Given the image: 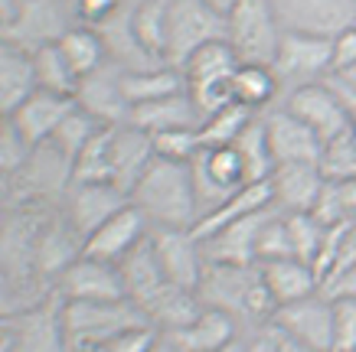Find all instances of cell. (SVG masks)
<instances>
[{
  "label": "cell",
  "instance_id": "obj_1",
  "mask_svg": "<svg viewBox=\"0 0 356 352\" xmlns=\"http://www.w3.org/2000/svg\"><path fill=\"white\" fill-rule=\"evenodd\" d=\"M131 203L147 215V222L154 228H193L200 222L190 163L154 157L147 173L131 190Z\"/></svg>",
  "mask_w": 356,
  "mask_h": 352
},
{
  "label": "cell",
  "instance_id": "obj_2",
  "mask_svg": "<svg viewBox=\"0 0 356 352\" xmlns=\"http://www.w3.org/2000/svg\"><path fill=\"white\" fill-rule=\"evenodd\" d=\"M200 300L203 307H216L236 320H265L275 317V300H271L259 265H206V274L200 280Z\"/></svg>",
  "mask_w": 356,
  "mask_h": 352
},
{
  "label": "cell",
  "instance_id": "obj_3",
  "mask_svg": "<svg viewBox=\"0 0 356 352\" xmlns=\"http://www.w3.org/2000/svg\"><path fill=\"white\" fill-rule=\"evenodd\" d=\"M63 300V297H59ZM138 326H151L131 300H63V330L69 352H95L115 336Z\"/></svg>",
  "mask_w": 356,
  "mask_h": 352
},
{
  "label": "cell",
  "instance_id": "obj_4",
  "mask_svg": "<svg viewBox=\"0 0 356 352\" xmlns=\"http://www.w3.org/2000/svg\"><path fill=\"white\" fill-rule=\"evenodd\" d=\"M72 186V160L56 144L30 147L20 170L7 180V199L10 203H36L59 206Z\"/></svg>",
  "mask_w": 356,
  "mask_h": 352
},
{
  "label": "cell",
  "instance_id": "obj_5",
  "mask_svg": "<svg viewBox=\"0 0 356 352\" xmlns=\"http://www.w3.org/2000/svg\"><path fill=\"white\" fill-rule=\"evenodd\" d=\"M281 26L271 0H238L226 17V40L242 65H271L281 43Z\"/></svg>",
  "mask_w": 356,
  "mask_h": 352
},
{
  "label": "cell",
  "instance_id": "obj_6",
  "mask_svg": "<svg viewBox=\"0 0 356 352\" xmlns=\"http://www.w3.org/2000/svg\"><path fill=\"white\" fill-rule=\"evenodd\" d=\"M271 69L278 75L281 88H288V92L298 85L324 82L337 69V40L334 36H317V33L284 30Z\"/></svg>",
  "mask_w": 356,
  "mask_h": 352
},
{
  "label": "cell",
  "instance_id": "obj_7",
  "mask_svg": "<svg viewBox=\"0 0 356 352\" xmlns=\"http://www.w3.org/2000/svg\"><path fill=\"white\" fill-rule=\"evenodd\" d=\"M72 26H76L72 0H20L13 20L0 30V36L36 53L43 46L59 43Z\"/></svg>",
  "mask_w": 356,
  "mask_h": 352
},
{
  "label": "cell",
  "instance_id": "obj_8",
  "mask_svg": "<svg viewBox=\"0 0 356 352\" xmlns=\"http://www.w3.org/2000/svg\"><path fill=\"white\" fill-rule=\"evenodd\" d=\"M86 255V238L76 232V225L65 219V212L56 206L49 219H46L40 242H36V255H33V278L36 284L53 294L56 280L63 278L79 258Z\"/></svg>",
  "mask_w": 356,
  "mask_h": 352
},
{
  "label": "cell",
  "instance_id": "obj_9",
  "mask_svg": "<svg viewBox=\"0 0 356 352\" xmlns=\"http://www.w3.org/2000/svg\"><path fill=\"white\" fill-rule=\"evenodd\" d=\"M284 111H291L298 121H304L317 137L330 144V140L343 137L353 131V117L346 111V105L340 101V95L334 92L330 82H311V85H298L284 95Z\"/></svg>",
  "mask_w": 356,
  "mask_h": 352
},
{
  "label": "cell",
  "instance_id": "obj_10",
  "mask_svg": "<svg viewBox=\"0 0 356 352\" xmlns=\"http://www.w3.org/2000/svg\"><path fill=\"white\" fill-rule=\"evenodd\" d=\"M170 7V46L167 62L184 65L186 56L203 43L226 40V17H219L203 0H167Z\"/></svg>",
  "mask_w": 356,
  "mask_h": 352
},
{
  "label": "cell",
  "instance_id": "obj_11",
  "mask_svg": "<svg viewBox=\"0 0 356 352\" xmlns=\"http://www.w3.org/2000/svg\"><path fill=\"white\" fill-rule=\"evenodd\" d=\"M271 326L307 349L334 352V300L327 290H321L307 300L278 307L271 317Z\"/></svg>",
  "mask_w": 356,
  "mask_h": 352
},
{
  "label": "cell",
  "instance_id": "obj_12",
  "mask_svg": "<svg viewBox=\"0 0 356 352\" xmlns=\"http://www.w3.org/2000/svg\"><path fill=\"white\" fill-rule=\"evenodd\" d=\"M7 330H10L13 352H69L63 330V300L56 294L10 317Z\"/></svg>",
  "mask_w": 356,
  "mask_h": 352
},
{
  "label": "cell",
  "instance_id": "obj_13",
  "mask_svg": "<svg viewBox=\"0 0 356 352\" xmlns=\"http://www.w3.org/2000/svg\"><path fill=\"white\" fill-rule=\"evenodd\" d=\"M284 30L340 36L356 26V0H271Z\"/></svg>",
  "mask_w": 356,
  "mask_h": 352
},
{
  "label": "cell",
  "instance_id": "obj_14",
  "mask_svg": "<svg viewBox=\"0 0 356 352\" xmlns=\"http://www.w3.org/2000/svg\"><path fill=\"white\" fill-rule=\"evenodd\" d=\"M151 245L163 267V278L180 287L200 290V280L206 274V255L193 228H151Z\"/></svg>",
  "mask_w": 356,
  "mask_h": 352
},
{
  "label": "cell",
  "instance_id": "obj_15",
  "mask_svg": "<svg viewBox=\"0 0 356 352\" xmlns=\"http://www.w3.org/2000/svg\"><path fill=\"white\" fill-rule=\"evenodd\" d=\"M131 203V196L118 190L115 183H72L59 209L65 219L76 225V232L88 242V235H95L102 225L108 222L115 212H121Z\"/></svg>",
  "mask_w": 356,
  "mask_h": 352
},
{
  "label": "cell",
  "instance_id": "obj_16",
  "mask_svg": "<svg viewBox=\"0 0 356 352\" xmlns=\"http://www.w3.org/2000/svg\"><path fill=\"white\" fill-rule=\"evenodd\" d=\"M261 121H265V134H268V150L275 167H281V163H321L327 144L304 121H298L291 111L275 108L268 115H261Z\"/></svg>",
  "mask_w": 356,
  "mask_h": 352
},
{
  "label": "cell",
  "instance_id": "obj_17",
  "mask_svg": "<svg viewBox=\"0 0 356 352\" xmlns=\"http://www.w3.org/2000/svg\"><path fill=\"white\" fill-rule=\"evenodd\" d=\"M53 294L63 300H92V303L128 300L124 297V280H121L118 265H108V261H98V258H88V255H82L63 278L56 280Z\"/></svg>",
  "mask_w": 356,
  "mask_h": 352
},
{
  "label": "cell",
  "instance_id": "obj_18",
  "mask_svg": "<svg viewBox=\"0 0 356 352\" xmlns=\"http://www.w3.org/2000/svg\"><path fill=\"white\" fill-rule=\"evenodd\" d=\"M76 105L102 121L105 128H121L131 121V101L121 92V65L108 62L86 75L76 88Z\"/></svg>",
  "mask_w": 356,
  "mask_h": 352
},
{
  "label": "cell",
  "instance_id": "obj_19",
  "mask_svg": "<svg viewBox=\"0 0 356 352\" xmlns=\"http://www.w3.org/2000/svg\"><path fill=\"white\" fill-rule=\"evenodd\" d=\"M324 170L321 163H281L268 176L271 206L278 212H314V206L324 192Z\"/></svg>",
  "mask_w": 356,
  "mask_h": 352
},
{
  "label": "cell",
  "instance_id": "obj_20",
  "mask_svg": "<svg viewBox=\"0 0 356 352\" xmlns=\"http://www.w3.org/2000/svg\"><path fill=\"white\" fill-rule=\"evenodd\" d=\"M72 108H76V98L36 88L10 115V124L17 128V134L23 137L26 147H40V144H49V140H53V134L59 131V124L69 117Z\"/></svg>",
  "mask_w": 356,
  "mask_h": 352
},
{
  "label": "cell",
  "instance_id": "obj_21",
  "mask_svg": "<svg viewBox=\"0 0 356 352\" xmlns=\"http://www.w3.org/2000/svg\"><path fill=\"white\" fill-rule=\"evenodd\" d=\"M151 228L154 225L147 222V215L140 212L134 203H128L121 212L111 215L95 235H88L86 255L98 258V261H108V265H118L121 258L128 255V251H134L151 235Z\"/></svg>",
  "mask_w": 356,
  "mask_h": 352
},
{
  "label": "cell",
  "instance_id": "obj_22",
  "mask_svg": "<svg viewBox=\"0 0 356 352\" xmlns=\"http://www.w3.org/2000/svg\"><path fill=\"white\" fill-rule=\"evenodd\" d=\"M154 137L147 131H140L138 124H121L111 128V183L131 196V190L138 186V180L147 173L154 163Z\"/></svg>",
  "mask_w": 356,
  "mask_h": 352
},
{
  "label": "cell",
  "instance_id": "obj_23",
  "mask_svg": "<svg viewBox=\"0 0 356 352\" xmlns=\"http://www.w3.org/2000/svg\"><path fill=\"white\" fill-rule=\"evenodd\" d=\"M180 352H222L238 342V320L216 307H203L200 317L180 330L167 333Z\"/></svg>",
  "mask_w": 356,
  "mask_h": 352
},
{
  "label": "cell",
  "instance_id": "obj_24",
  "mask_svg": "<svg viewBox=\"0 0 356 352\" xmlns=\"http://www.w3.org/2000/svg\"><path fill=\"white\" fill-rule=\"evenodd\" d=\"M261 280L268 287L275 307H288V303H298V300H307L314 294H321V278L307 261H298V258H275V261H261L259 265Z\"/></svg>",
  "mask_w": 356,
  "mask_h": 352
},
{
  "label": "cell",
  "instance_id": "obj_25",
  "mask_svg": "<svg viewBox=\"0 0 356 352\" xmlns=\"http://www.w3.org/2000/svg\"><path fill=\"white\" fill-rule=\"evenodd\" d=\"M138 310L144 313V320L151 323L157 333H173V330H180V326H186L190 320L200 317L203 300H200L196 290L180 287V284L167 280V284L154 290Z\"/></svg>",
  "mask_w": 356,
  "mask_h": 352
},
{
  "label": "cell",
  "instance_id": "obj_26",
  "mask_svg": "<svg viewBox=\"0 0 356 352\" xmlns=\"http://www.w3.org/2000/svg\"><path fill=\"white\" fill-rule=\"evenodd\" d=\"M36 92L33 53L0 36V117H10Z\"/></svg>",
  "mask_w": 356,
  "mask_h": 352
},
{
  "label": "cell",
  "instance_id": "obj_27",
  "mask_svg": "<svg viewBox=\"0 0 356 352\" xmlns=\"http://www.w3.org/2000/svg\"><path fill=\"white\" fill-rule=\"evenodd\" d=\"M121 92L131 101V111L140 105H151L161 98H170L177 92H186V78L180 65L154 62L144 69H121Z\"/></svg>",
  "mask_w": 356,
  "mask_h": 352
},
{
  "label": "cell",
  "instance_id": "obj_28",
  "mask_svg": "<svg viewBox=\"0 0 356 352\" xmlns=\"http://www.w3.org/2000/svg\"><path fill=\"white\" fill-rule=\"evenodd\" d=\"M131 124H138V128L147 131V134L186 131V128L200 131L203 115H200V108H196L190 92H177V95H170V98H161V101L134 108V111H131Z\"/></svg>",
  "mask_w": 356,
  "mask_h": 352
},
{
  "label": "cell",
  "instance_id": "obj_29",
  "mask_svg": "<svg viewBox=\"0 0 356 352\" xmlns=\"http://www.w3.org/2000/svg\"><path fill=\"white\" fill-rule=\"evenodd\" d=\"M131 36L151 62H167V46H170L167 0H138L131 7Z\"/></svg>",
  "mask_w": 356,
  "mask_h": 352
},
{
  "label": "cell",
  "instance_id": "obj_30",
  "mask_svg": "<svg viewBox=\"0 0 356 352\" xmlns=\"http://www.w3.org/2000/svg\"><path fill=\"white\" fill-rule=\"evenodd\" d=\"M238 65L242 62H238L236 49L229 46V40H213V43H203L200 49H193L180 69H184L186 88H206L232 82Z\"/></svg>",
  "mask_w": 356,
  "mask_h": 352
},
{
  "label": "cell",
  "instance_id": "obj_31",
  "mask_svg": "<svg viewBox=\"0 0 356 352\" xmlns=\"http://www.w3.org/2000/svg\"><path fill=\"white\" fill-rule=\"evenodd\" d=\"M118 271H121V280H124V297H128L134 307H140L154 290L167 284L163 267H161V261H157V251H154V245H151V235H147L134 251H128V255L121 258Z\"/></svg>",
  "mask_w": 356,
  "mask_h": 352
},
{
  "label": "cell",
  "instance_id": "obj_32",
  "mask_svg": "<svg viewBox=\"0 0 356 352\" xmlns=\"http://www.w3.org/2000/svg\"><path fill=\"white\" fill-rule=\"evenodd\" d=\"M265 209H271V186H268V180L265 183H248V186H242L238 192H232L219 209L206 212L203 219L193 225V235L196 238H209V235L219 232V228H226V225L238 222V219H245V215L265 212Z\"/></svg>",
  "mask_w": 356,
  "mask_h": 352
},
{
  "label": "cell",
  "instance_id": "obj_33",
  "mask_svg": "<svg viewBox=\"0 0 356 352\" xmlns=\"http://www.w3.org/2000/svg\"><path fill=\"white\" fill-rule=\"evenodd\" d=\"M59 49L69 59V65L79 72V78H86V75L98 72L102 65H108V46L102 40V33L92 30V26H82V23H76L59 40Z\"/></svg>",
  "mask_w": 356,
  "mask_h": 352
},
{
  "label": "cell",
  "instance_id": "obj_34",
  "mask_svg": "<svg viewBox=\"0 0 356 352\" xmlns=\"http://www.w3.org/2000/svg\"><path fill=\"white\" fill-rule=\"evenodd\" d=\"M278 92L281 82L271 65H238L232 75V98L248 111H261L265 105H271Z\"/></svg>",
  "mask_w": 356,
  "mask_h": 352
},
{
  "label": "cell",
  "instance_id": "obj_35",
  "mask_svg": "<svg viewBox=\"0 0 356 352\" xmlns=\"http://www.w3.org/2000/svg\"><path fill=\"white\" fill-rule=\"evenodd\" d=\"M33 69H36V88L76 98V88L82 78H79V72L69 65V59H65L63 49H59V43L36 49V53H33Z\"/></svg>",
  "mask_w": 356,
  "mask_h": 352
},
{
  "label": "cell",
  "instance_id": "obj_36",
  "mask_svg": "<svg viewBox=\"0 0 356 352\" xmlns=\"http://www.w3.org/2000/svg\"><path fill=\"white\" fill-rule=\"evenodd\" d=\"M314 219L324 225V228L356 222V180L353 176L324 183V192H321V199L314 206Z\"/></svg>",
  "mask_w": 356,
  "mask_h": 352
},
{
  "label": "cell",
  "instance_id": "obj_37",
  "mask_svg": "<svg viewBox=\"0 0 356 352\" xmlns=\"http://www.w3.org/2000/svg\"><path fill=\"white\" fill-rule=\"evenodd\" d=\"M255 117H259V111H248L245 105L232 101V105H226L222 111H216V115H209L203 124H200V144H203V147H232L238 140V134H242Z\"/></svg>",
  "mask_w": 356,
  "mask_h": 352
},
{
  "label": "cell",
  "instance_id": "obj_38",
  "mask_svg": "<svg viewBox=\"0 0 356 352\" xmlns=\"http://www.w3.org/2000/svg\"><path fill=\"white\" fill-rule=\"evenodd\" d=\"M238 150V157L245 163V173H248V183H265L275 170V160H271V150H268V134H265V121L261 115L248 124L238 140L232 144Z\"/></svg>",
  "mask_w": 356,
  "mask_h": 352
},
{
  "label": "cell",
  "instance_id": "obj_39",
  "mask_svg": "<svg viewBox=\"0 0 356 352\" xmlns=\"http://www.w3.org/2000/svg\"><path fill=\"white\" fill-rule=\"evenodd\" d=\"M72 183H111V128H105L72 160Z\"/></svg>",
  "mask_w": 356,
  "mask_h": 352
},
{
  "label": "cell",
  "instance_id": "obj_40",
  "mask_svg": "<svg viewBox=\"0 0 356 352\" xmlns=\"http://www.w3.org/2000/svg\"><path fill=\"white\" fill-rule=\"evenodd\" d=\"M102 131H105V124H102V121H95L88 111H82V108L76 105L72 111H69V117L59 124V131L53 134V140H49V144H56V147L63 150L69 160H76L79 150H86V144H92Z\"/></svg>",
  "mask_w": 356,
  "mask_h": 352
},
{
  "label": "cell",
  "instance_id": "obj_41",
  "mask_svg": "<svg viewBox=\"0 0 356 352\" xmlns=\"http://www.w3.org/2000/svg\"><path fill=\"white\" fill-rule=\"evenodd\" d=\"M284 222H288V235H291V248H294V258L298 261H307L314 267L321 248H324V238H327V228L317 219L314 212H284Z\"/></svg>",
  "mask_w": 356,
  "mask_h": 352
},
{
  "label": "cell",
  "instance_id": "obj_42",
  "mask_svg": "<svg viewBox=\"0 0 356 352\" xmlns=\"http://www.w3.org/2000/svg\"><path fill=\"white\" fill-rule=\"evenodd\" d=\"M154 137V153L161 160H173V163H193L196 153L203 150L200 144V131L186 128V131H163V134H151Z\"/></svg>",
  "mask_w": 356,
  "mask_h": 352
},
{
  "label": "cell",
  "instance_id": "obj_43",
  "mask_svg": "<svg viewBox=\"0 0 356 352\" xmlns=\"http://www.w3.org/2000/svg\"><path fill=\"white\" fill-rule=\"evenodd\" d=\"M334 300V352H356V300L353 297H330Z\"/></svg>",
  "mask_w": 356,
  "mask_h": 352
},
{
  "label": "cell",
  "instance_id": "obj_44",
  "mask_svg": "<svg viewBox=\"0 0 356 352\" xmlns=\"http://www.w3.org/2000/svg\"><path fill=\"white\" fill-rule=\"evenodd\" d=\"M72 13H76V23L102 30L118 13H124V0H72Z\"/></svg>",
  "mask_w": 356,
  "mask_h": 352
},
{
  "label": "cell",
  "instance_id": "obj_45",
  "mask_svg": "<svg viewBox=\"0 0 356 352\" xmlns=\"http://www.w3.org/2000/svg\"><path fill=\"white\" fill-rule=\"evenodd\" d=\"M26 153H30V147L23 144V137L17 134V128L10 124V117H7L3 128H0V176L10 180L13 173L20 170V163L26 160Z\"/></svg>",
  "mask_w": 356,
  "mask_h": 352
},
{
  "label": "cell",
  "instance_id": "obj_46",
  "mask_svg": "<svg viewBox=\"0 0 356 352\" xmlns=\"http://www.w3.org/2000/svg\"><path fill=\"white\" fill-rule=\"evenodd\" d=\"M36 300H43V297H33V294L23 287L20 280L0 267V320H10V317H17L20 310H26L30 303H36Z\"/></svg>",
  "mask_w": 356,
  "mask_h": 352
},
{
  "label": "cell",
  "instance_id": "obj_47",
  "mask_svg": "<svg viewBox=\"0 0 356 352\" xmlns=\"http://www.w3.org/2000/svg\"><path fill=\"white\" fill-rule=\"evenodd\" d=\"M154 340H157L154 326H138V330H128V333H121V336H115V340L105 342L95 352H147L154 346Z\"/></svg>",
  "mask_w": 356,
  "mask_h": 352
},
{
  "label": "cell",
  "instance_id": "obj_48",
  "mask_svg": "<svg viewBox=\"0 0 356 352\" xmlns=\"http://www.w3.org/2000/svg\"><path fill=\"white\" fill-rule=\"evenodd\" d=\"M350 65H356V26H350L346 33L337 36V69L334 72L350 69Z\"/></svg>",
  "mask_w": 356,
  "mask_h": 352
},
{
  "label": "cell",
  "instance_id": "obj_49",
  "mask_svg": "<svg viewBox=\"0 0 356 352\" xmlns=\"http://www.w3.org/2000/svg\"><path fill=\"white\" fill-rule=\"evenodd\" d=\"M327 82L334 85V92L340 95V101L346 105V111H350V117H353V124H356V85L353 82H343L340 75H330Z\"/></svg>",
  "mask_w": 356,
  "mask_h": 352
},
{
  "label": "cell",
  "instance_id": "obj_50",
  "mask_svg": "<svg viewBox=\"0 0 356 352\" xmlns=\"http://www.w3.org/2000/svg\"><path fill=\"white\" fill-rule=\"evenodd\" d=\"M327 294H330V297H353L356 300V265L350 267V271H346L343 278L337 280V284L327 290Z\"/></svg>",
  "mask_w": 356,
  "mask_h": 352
},
{
  "label": "cell",
  "instance_id": "obj_51",
  "mask_svg": "<svg viewBox=\"0 0 356 352\" xmlns=\"http://www.w3.org/2000/svg\"><path fill=\"white\" fill-rule=\"evenodd\" d=\"M268 326H271V323H268ZM271 340H275V352H317V349L301 346V342H294L291 336H284V333L275 330V326H271Z\"/></svg>",
  "mask_w": 356,
  "mask_h": 352
},
{
  "label": "cell",
  "instance_id": "obj_52",
  "mask_svg": "<svg viewBox=\"0 0 356 352\" xmlns=\"http://www.w3.org/2000/svg\"><path fill=\"white\" fill-rule=\"evenodd\" d=\"M17 3H20V0H0V30H3V26L13 20V13H17Z\"/></svg>",
  "mask_w": 356,
  "mask_h": 352
},
{
  "label": "cell",
  "instance_id": "obj_53",
  "mask_svg": "<svg viewBox=\"0 0 356 352\" xmlns=\"http://www.w3.org/2000/svg\"><path fill=\"white\" fill-rule=\"evenodd\" d=\"M206 7H213V10L219 13V17H229V13L236 10V3L238 0H203Z\"/></svg>",
  "mask_w": 356,
  "mask_h": 352
},
{
  "label": "cell",
  "instance_id": "obj_54",
  "mask_svg": "<svg viewBox=\"0 0 356 352\" xmlns=\"http://www.w3.org/2000/svg\"><path fill=\"white\" fill-rule=\"evenodd\" d=\"M147 352H180V349L173 346V340L167 336V333H157V340H154V346Z\"/></svg>",
  "mask_w": 356,
  "mask_h": 352
},
{
  "label": "cell",
  "instance_id": "obj_55",
  "mask_svg": "<svg viewBox=\"0 0 356 352\" xmlns=\"http://www.w3.org/2000/svg\"><path fill=\"white\" fill-rule=\"evenodd\" d=\"M0 352H13V346H10V330H7V326H0Z\"/></svg>",
  "mask_w": 356,
  "mask_h": 352
},
{
  "label": "cell",
  "instance_id": "obj_56",
  "mask_svg": "<svg viewBox=\"0 0 356 352\" xmlns=\"http://www.w3.org/2000/svg\"><path fill=\"white\" fill-rule=\"evenodd\" d=\"M7 212H10V199L0 196V232H3V222H7Z\"/></svg>",
  "mask_w": 356,
  "mask_h": 352
},
{
  "label": "cell",
  "instance_id": "obj_57",
  "mask_svg": "<svg viewBox=\"0 0 356 352\" xmlns=\"http://www.w3.org/2000/svg\"><path fill=\"white\" fill-rule=\"evenodd\" d=\"M222 352H248V342H232V346H229V349H222Z\"/></svg>",
  "mask_w": 356,
  "mask_h": 352
},
{
  "label": "cell",
  "instance_id": "obj_58",
  "mask_svg": "<svg viewBox=\"0 0 356 352\" xmlns=\"http://www.w3.org/2000/svg\"><path fill=\"white\" fill-rule=\"evenodd\" d=\"M0 196H7V180L0 176Z\"/></svg>",
  "mask_w": 356,
  "mask_h": 352
},
{
  "label": "cell",
  "instance_id": "obj_59",
  "mask_svg": "<svg viewBox=\"0 0 356 352\" xmlns=\"http://www.w3.org/2000/svg\"><path fill=\"white\" fill-rule=\"evenodd\" d=\"M353 140H356V124H353Z\"/></svg>",
  "mask_w": 356,
  "mask_h": 352
}]
</instances>
